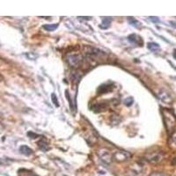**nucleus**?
I'll return each mask as SVG.
<instances>
[{
  "instance_id": "17",
  "label": "nucleus",
  "mask_w": 176,
  "mask_h": 176,
  "mask_svg": "<svg viewBox=\"0 0 176 176\" xmlns=\"http://www.w3.org/2000/svg\"><path fill=\"white\" fill-rule=\"evenodd\" d=\"M150 19L152 21V22H159L160 19L157 18V17H150Z\"/></svg>"
},
{
  "instance_id": "14",
  "label": "nucleus",
  "mask_w": 176,
  "mask_h": 176,
  "mask_svg": "<svg viewBox=\"0 0 176 176\" xmlns=\"http://www.w3.org/2000/svg\"><path fill=\"white\" fill-rule=\"evenodd\" d=\"M124 104L126 105V106H128V107H130V106H131L132 104H133V99L132 98H127L125 100H124Z\"/></svg>"
},
{
  "instance_id": "3",
  "label": "nucleus",
  "mask_w": 176,
  "mask_h": 176,
  "mask_svg": "<svg viewBox=\"0 0 176 176\" xmlns=\"http://www.w3.org/2000/svg\"><path fill=\"white\" fill-rule=\"evenodd\" d=\"M81 61H82V56L80 55H71L68 56V62L73 67H77L81 63Z\"/></svg>"
},
{
  "instance_id": "18",
  "label": "nucleus",
  "mask_w": 176,
  "mask_h": 176,
  "mask_svg": "<svg viewBox=\"0 0 176 176\" xmlns=\"http://www.w3.org/2000/svg\"><path fill=\"white\" fill-rule=\"evenodd\" d=\"M172 139H173V141H174V143L176 145V132L173 135V138H172Z\"/></svg>"
},
{
  "instance_id": "19",
  "label": "nucleus",
  "mask_w": 176,
  "mask_h": 176,
  "mask_svg": "<svg viewBox=\"0 0 176 176\" xmlns=\"http://www.w3.org/2000/svg\"><path fill=\"white\" fill-rule=\"evenodd\" d=\"M174 57H175V58H176V49L175 50V51H174Z\"/></svg>"
},
{
  "instance_id": "9",
  "label": "nucleus",
  "mask_w": 176,
  "mask_h": 176,
  "mask_svg": "<svg viewBox=\"0 0 176 176\" xmlns=\"http://www.w3.org/2000/svg\"><path fill=\"white\" fill-rule=\"evenodd\" d=\"M38 145H39L40 149L42 150L43 152H47V151L49 150L48 145V143H47V141H46L45 139H41V141H39Z\"/></svg>"
},
{
  "instance_id": "15",
  "label": "nucleus",
  "mask_w": 176,
  "mask_h": 176,
  "mask_svg": "<svg viewBox=\"0 0 176 176\" xmlns=\"http://www.w3.org/2000/svg\"><path fill=\"white\" fill-rule=\"evenodd\" d=\"M52 100H53V103H55V105H56V107L59 106V104H58V100H57V98H56V95L55 93L52 94Z\"/></svg>"
},
{
  "instance_id": "11",
  "label": "nucleus",
  "mask_w": 176,
  "mask_h": 176,
  "mask_svg": "<svg viewBox=\"0 0 176 176\" xmlns=\"http://www.w3.org/2000/svg\"><path fill=\"white\" fill-rule=\"evenodd\" d=\"M110 23H111V19H110V18H104L103 20H102L101 25L100 26V28H103V29H107V28L109 27Z\"/></svg>"
},
{
  "instance_id": "12",
  "label": "nucleus",
  "mask_w": 176,
  "mask_h": 176,
  "mask_svg": "<svg viewBox=\"0 0 176 176\" xmlns=\"http://www.w3.org/2000/svg\"><path fill=\"white\" fill-rule=\"evenodd\" d=\"M58 27V24H48V25H44L43 28L47 31H54Z\"/></svg>"
},
{
  "instance_id": "13",
  "label": "nucleus",
  "mask_w": 176,
  "mask_h": 176,
  "mask_svg": "<svg viewBox=\"0 0 176 176\" xmlns=\"http://www.w3.org/2000/svg\"><path fill=\"white\" fill-rule=\"evenodd\" d=\"M129 22L133 26H135V27H137V28H138V27H141V24H140V22H138V20H136L135 19H133V18H130L129 19Z\"/></svg>"
},
{
  "instance_id": "5",
  "label": "nucleus",
  "mask_w": 176,
  "mask_h": 176,
  "mask_svg": "<svg viewBox=\"0 0 176 176\" xmlns=\"http://www.w3.org/2000/svg\"><path fill=\"white\" fill-rule=\"evenodd\" d=\"M99 155H100V159H101L104 162H106V163H108V164L111 163L112 159H113V156H112L108 151H106V150L100 151V152H99Z\"/></svg>"
},
{
  "instance_id": "10",
  "label": "nucleus",
  "mask_w": 176,
  "mask_h": 176,
  "mask_svg": "<svg viewBox=\"0 0 176 176\" xmlns=\"http://www.w3.org/2000/svg\"><path fill=\"white\" fill-rule=\"evenodd\" d=\"M147 48L152 51V52H157L158 50L160 49V47L158 43H155V42H149L147 43Z\"/></svg>"
},
{
  "instance_id": "2",
  "label": "nucleus",
  "mask_w": 176,
  "mask_h": 176,
  "mask_svg": "<svg viewBox=\"0 0 176 176\" xmlns=\"http://www.w3.org/2000/svg\"><path fill=\"white\" fill-rule=\"evenodd\" d=\"M163 114H164V117L168 118V121H166V125H167L168 123H170L167 129H168L169 130H171V129L175 125V115H174L172 112H170L169 110H163Z\"/></svg>"
},
{
  "instance_id": "4",
  "label": "nucleus",
  "mask_w": 176,
  "mask_h": 176,
  "mask_svg": "<svg viewBox=\"0 0 176 176\" xmlns=\"http://www.w3.org/2000/svg\"><path fill=\"white\" fill-rule=\"evenodd\" d=\"M163 156L161 153L160 152H153L152 154H149L146 156V160L150 162V163H152V164H155V163H158L160 162L161 160H162Z\"/></svg>"
},
{
  "instance_id": "7",
  "label": "nucleus",
  "mask_w": 176,
  "mask_h": 176,
  "mask_svg": "<svg viewBox=\"0 0 176 176\" xmlns=\"http://www.w3.org/2000/svg\"><path fill=\"white\" fill-rule=\"evenodd\" d=\"M159 97H160V100H161L162 101H164L165 103H170V102L172 101L171 96H170L167 93H166V92H160V94H159Z\"/></svg>"
},
{
  "instance_id": "16",
  "label": "nucleus",
  "mask_w": 176,
  "mask_h": 176,
  "mask_svg": "<svg viewBox=\"0 0 176 176\" xmlns=\"http://www.w3.org/2000/svg\"><path fill=\"white\" fill-rule=\"evenodd\" d=\"M149 176H166V175L162 174V173H153Z\"/></svg>"
},
{
  "instance_id": "1",
  "label": "nucleus",
  "mask_w": 176,
  "mask_h": 176,
  "mask_svg": "<svg viewBox=\"0 0 176 176\" xmlns=\"http://www.w3.org/2000/svg\"><path fill=\"white\" fill-rule=\"evenodd\" d=\"M131 157V154L128 152H123V151H119L116 152L113 155V159L117 161V162H124L127 161Z\"/></svg>"
},
{
  "instance_id": "6",
  "label": "nucleus",
  "mask_w": 176,
  "mask_h": 176,
  "mask_svg": "<svg viewBox=\"0 0 176 176\" xmlns=\"http://www.w3.org/2000/svg\"><path fill=\"white\" fill-rule=\"evenodd\" d=\"M128 39H129V41H130V42H132V43H134V44L140 45V46L143 45V40H142V38H141L139 35H138V34L133 33V34L130 35V36L128 37Z\"/></svg>"
},
{
  "instance_id": "8",
  "label": "nucleus",
  "mask_w": 176,
  "mask_h": 176,
  "mask_svg": "<svg viewBox=\"0 0 176 176\" xmlns=\"http://www.w3.org/2000/svg\"><path fill=\"white\" fill-rule=\"evenodd\" d=\"M19 152H20L23 155H26V156H30V155L33 153L32 149H30V148H29L28 146H26V145H22V146H20Z\"/></svg>"
}]
</instances>
